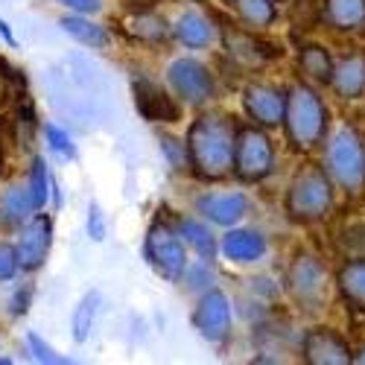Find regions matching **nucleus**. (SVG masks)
<instances>
[{
	"mask_svg": "<svg viewBox=\"0 0 365 365\" xmlns=\"http://www.w3.org/2000/svg\"><path fill=\"white\" fill-rule=\"evenodd\" d=\"M50 242H53V222H50V217L41 214V217H36V220H29V222L21 228V237H18V242H15L21 269H26V272L38 269V266L47 260Z\"/></svg>",
	"mask_w": 365,
	"mask_h": 365,
	"instance_id": "f8f14e48",
	"label": "nucleus"
},
{
	"mask_svg": "<svg viewBox=\"0 0 365 365\" xmlns=\"http://www.w3.org/2000/svg\"><path fill=\"white\" fill-rule=\"evenodd\" d=\"M21 269L15 246H0V281H9L15 272Z\"/></svg>",
	"mask_w": 365,
	"mask_h": 365,
	"instance_id": "473e14b6",
	"label": "nucleus"
},
{
	"mask_svg": "<svg viewBox=\"0 0 365 365\" xmlns=\"http://www.w3.org/2000/svg\"><path fill=\"white\" fill-rule=\"evenodd\" d=\"M0 36H4L9 44H15V36L9 33V24H6V21H0Z\"/></svg>",
	"mask_w": 365,
	"mask_h": 365,
	"instance_id": "58836bf2",
	"label": "nucleus"
},
{
	"mask_svg": "<svg viewBox=\"0 0 365 365\" xmlns=\"http://www.w3.org/2000/svg\"><path fill=\"white\" fill-rule=\"evenodd\" d=\"M222 38H225L228 56L237 58L240 65H266V62H272V58H281V53H284L281 47L269 44V41H260L252 33L237 29V26H225Z\"/></svg>",
	"mask_w": 365,
	"mask_h": 365,
	"instance_id": "4468645a",
	"label": "nucleus"
},
{
	"mask_svg": "<svg viewBox=\"0 0 365 365\" xmlns=\"http://www.w3.org/2000/svg\"><path fill=\"white\" fill-rule=\"evenodd\" d=\"M333 210V178L324 167L307 164L295 173L287 190V214L295 222H319Z\"/></svg>",
	"mask_w": 365,
	"mask_h": 365,
	"instance_id": "f03ea898",
	"label": "nucleus"
},
{
	"mask_svg": "<svg viewBox=\"0 0 365 365\" xmlns=\"http://www.w3.org/2000/svg\"><path fill=\"white\" fill-rule=\"evenodd\" d=\"M167 79L187 106H205L214 97V76L196 58H175L167 71Z\"/></svg>",
	"mask_w": 365,
	"mask_h": 365,
	"instance_id": "6e6552de",
	"label": "nucleus"
},
{
	"mask_svg": "<svg viewBox=\"0 0 365 365\" xmlns=\"http://www.w3.org/2000/svg\"><path fill=\"white\" fill-rule=\"evenodd\" d=\"M161 149L167 152V158H170V164H173L175 170H185V167L190 164V149H187V143H181V140H175V138H170V135H161Z\"/></svg>",
	"mask_w": 365,
	"mask_h": 365,
	"instance_id": "c756f323",
	"label": "nucleus"
},
{
	"mask_svg": "<svg viewBox=\"0 0 365 365\" xmlns=\"http://www.w3.org/2000/svg\"><path fill=\"white\" fill-rule=\"evenodd\" d=\"M210 260H202L199 266H193V269H185V275H187V287L190 289H205V287H210V281H214V272H210V266H207Z\"/></svg>",
	"mask_w": 365,
	"mask_h": 365,
	"instance_id": "2f4dec72",
	"label": "nucleus"
},
{
	"mask_svg": "<svg viewBox=\"0 0 365 365\" xmlns=\"http://www.w3.org/2000/svg\"><path fill=\"white\" fill-rule=\"evenodd\" d=\"M26 342H29V351H33V356H36L38 362H47V365H65V362H71V359H65V356H58L50 345H44L38 333H29Z\"/></svg>",
	"mask_w": 365,
	"mask_h": 365,
	"instance_id": "7c9ffc66",
	"label": "nucleus"
},
{
	"mask_svg": "<svg viewBox=\"0 0 365 365\" xmlns=\"http://www.w3.org/2000/svg\"><path fill=\"white\" fill-rule=\"evenodd\" d=\"M193 324L207 342H222L231 330V304L222 289H207L193 313Z\"/></svg>",
	"mask_w": 365,
	"mask_h": 365,
	"instance_id": "9b49d317",
	"label": "nucleus"
},
{
	"mask_svg": "<svg viewBox=\"0 0 365 365\" xmlns=\"http://www.w3.org/2000/svg\"><path fill=\"white\" fill-rule=\"evenodd\" d=\"M301 354L310 365H351L354 351L348 339L333 327H313L304 333Z\"/></svg>",
	"mask_w": 365,
	"mask_h": 365,
	"instance_id": "1a4fd4ad",
	"label": "nucleus"
},
{
	"mask_svg": "<svg viewBox=\"0 0 365 365\" xmlns=\"http://www.w3.org/2000/svg\"><path fill=\"white\" fill-rule=\"evenodd\" d=\"M132 91H135V106H138V111L149 120V123H175V120L181 117L178 103L167 94L164 88H158L155 82L135 79Z\"/></svg>",
	"mask_w": 365,
	"mask_h": 365,
	"instance_id": "ddd939ff",
	"label": "nucleus"
},
{
	"mask_svg": "<svg viewBox=\"0 0 365 365\" xmlns=\"http://www.w3.org/2000/svg\"><path fill=\"white\" fill-rule=\"evenodd\" d=\"M298 68H301V73L307 76L310 82L330 85L336 62H333V56L322 44H307V47H301V53H298Z\"/></svg>",
	"mask_w": 365,
	"mask_h": 365,
	"instance_id": "6ab92c4d",
	"label": "nucleus"
},
{
	"mask_svg": "<svg viewBox=\"0 0 365 365\" xmlns=\"http://www.w3.org/2000/svg\"><path fill=\"white\" fill-rule=\"evenodd\" d=\"M0 167H4V152H0Z\"/></svg>",
	"mask_w": 365,
	"mask_h": 365,
	"instance_id": "a19ab883",
	"label": "nucleus"
},
{
	"mask_svg": "<svg viewBox=\"0 0 365 365\" xmlns=\"http://www.w3.org/2000/svg\"><path fill=\"white\" fill-rule=\"evenodd\" d=\"M175 36L187 47H207L214 41V24H210L202 12H185L175 24Z\"/></svg>",
	"mask_w": 365,
	"mask_h": 365,
	"instance_id": "412c9836",
	"label": "nucleus"
},
{
	"mask_svg": "<svg viewBox=\"0 0 365 365\" xmlns=\"http://www.w3.org/2000/svg\"><path fill=\"white\" fill-rule=\"evenodd\" d=\"M242 106L257 126H278L287 117V94L275 85L252 82L242 91Z\"/></svg>",
	"mask_w": 365,
	"mask_h": 365,
	"instance_id": "9d476101",
	"label": "nucleus"
},
{
	"mask_svg": "<svg viewBox=\"0 0 365 365\" xmlns=\"http://www.w3.org/2000/svg\"><path fill=\"white\" fill-rule=\"evenodd\" d=\"M330 88L345 100H356L365 94V53L362 50H354L342 62H336Z\"/></svg>",
	"mask_w": 365,
	"mask_h": 365,
	"instance_id": "dca6fc26",
	"label": "nucleus"
},
{
	"mask_svg": "<svg viewBox=\"0 0 365 365\" xmlns=\"http://www.w3.org/2000/svg\"><path fill=\"white\" fill-rule=\"evenodd\" d=\"M58 4H65V6L73 9V12L91 15V12H97V9L103 6V0H58Z\"/></svg>",
	"mask_w": 365,
	"mask_h": 365,
	"instance_id": "f704fd0d",
	"label": "nucleus"
},
{
	"mask_svg": "<svg viewBox=\"0 0 365 365\" xmlns=\"http://www.w3.org/2000/svg\"><path fill=\"white\" fill-rule=\"evenodd\" d=\"M123 4L129 9H138V12H149L152 6H155V0H123Z\"/></svg>",
	"mask_w": 365,
	"mask_h": 365,
	"instance_id": "e433bc0d",
	"label": "nucleus"
},
{
	"mask_svg": "<svg viewBox=\"0 0 365 365\" xmlns=\"http://www.w3.org/2000/svg\"><path fill=\"white\" fill-rule=\"evenodd\" d=\"M336 284L342 298L348 301V307L356 313H365V257L345 263L336 275Z\"/></svg>",
	"mask_w": 365,
	"mask_h": 365,
	"instance_id": "a211bd4d",
	"label": "nucleus"
},
{
	"mask_svg": "<svg viewBox=\"0 0 365 365\" xmlns=\"http://www.w3.org/2000/svg\"><path fill=\"white\" fill-rule=\"evenodd\" d=\"M287 287L301 307L316 310L327 301V269L316 255H298L287 272Z\"/></svg>",
	"mask_w": 365,
	"mask_h": 365,
	"instance_id": "423d86ee",
	"label": "nucleus"
},
{
	"mask_svg": "<svg viewBox=\"0 0 365 365\" xmlns=\"http://www.w3.org/2000/svg\"><path fill=\"white\" fill-rule=\"evenodd\" d=\"M324 170L351 196L365 187V140L354 126H339L330 132L324 146Z\"/></svg>",
	"mask_w": 365,
	"mask_h": 365,
	"instance_id": "20e7f679",
	"label": "nucleus"
},
{
	"mask_svg": "<svg viewBox=\"0 0 365 365\" xmlns=\"http://www.w3.org/2000/svg\"><path fill=\"white\" fill-rule=\"evenodd\" d=\"M62 29H65L68 36H73L76 41L88 44V47H106L108 44V33H106V29L100 24H94V21L79 18V15L62 18Z\"/></svg>",
	"mask_w": 365,
	"mask_h": 365,
	"instance_id": "5701e85b",
	"label": "nucleus"
},
{
	"mask_svg": "<svg viewBox=\"0 0 365 365\" xmlns=\"http://www.w3.org/2000/svg\"><path fill=\"white\" fill-rule=\"evenodd\" d=\"M287 135L292 146L298 149H313L327 135V108L322 97L310 85H292L287 91V117H284Z\"/></svg>",
	"mask_w": 365,
	"mask_h": 365,
	"instance_id": "7ed1b4c3",
	"label": "nucleus"
},
{
	"mask_svg": "<svg viewBox=\"0 0 365 365\" xmlns=\"http://www.w3.org/2000/svg\"><path fill=\"white\" fill-rule=\"evenodd\" d=\"M132 33L138 38H146V41H164L167 38V24L152 12H138L135 21H132Z\"/></svg>",
	"mask_w": 365,
	"mask_h": 365,
	"instance_id": "bb28decb",
	"label": "nucleus"
},
{
	"mask_svg": "<svg viewBox=\"0 0 365 365\" xmlns=\"http://www.w3.org/2000/svg\"><path fill=\"white\" fill-rule=\"evenodd\" d=\"M178 231H181V237H185L187 246H193V249L199 252L202 260H214L217 242H214V234H210L202 222H196V220H181V222H178Z\"/></svg>",
	"mask_w": 365,
	"mask_h": 365,
	"instance_id": "b1692460",
	"label": "nucleus"
},
{
	"mask_svg": "<svg viewBox=\"0 0 365 365\" xmlns=\"http://www.w3.org/2000/svg\"><path fill=\"white\" fill-rule=\"evenodd\" d=\"M199 214L217 225H237L249 210V202L242 193H207L196 202Z\"/></svg>",
	"mask_w": 365,
	"mask_h": 365,
	"instance_id": "2eb2a0df",
	"label": "nucleus"
},
{
	"mask_svg": "<svg viewBox=\"0 0 365 365\" xmlns=\"http://www.w3.org/2000/svg\"><path fill=\"white\" fill-rule=\"evenodd\" d=\"M231 4L240 12V18L255 29H263L275 21V4L272 0H231Z\"/></svg>",
	"mask_w": 365,
	"mask_h": 365,
	"instance_id": "393cba45",
	"label": "nucleus"
},
{
	"mask_svg": "<svg viewBox=\"0 0 365 365\" xmlns=\"http://www.w3.org/2000/svg\"><path fill=\"white\" fill-rule=\"evenodd\" d=\"M36 207L38 205H36V196H33V190H29V185L26 187L24 185H15L12 190H6L4 202H0V214H4L6 222L21 225V222L29 220V214H33Z\"/></svg>",
	"mask_w": 365,
	"mask_h": 365,
	"instance_id": "4be33fe9",
	"label": "nucleus"
},
{
	"mask_svg": "<svg viewBox=\"0 0 365 365\" xmlns=\"http://www.w3.org/2000/svg\"><path fill=\"white\" fill-rule=\"evenodd\" d=\"M9 103V82H6V76L0 73V108H4Z\"/></svg>",
	"mask_w": 365,
	"mask_h": 365,
	"instance_id": "4c0bfd02",
	"label": "nucleus"
},
{
	"mask_svg": "<svg viewBox=\"0 0 365 365\" xmlns=\"http://www.w3.org/2000/svg\"><path fill=\"white\" fill-rule=\"evenodd\" d=\"M29 190H33V196H36V205L44 207V202L50 196V173H47L44 158L33 161V173H29Z\"/></svg>",
	"mask_w": 365,
	"mask_h": 365,
	"instance_id": "cd10ccee",
	"label": "nucleus"
},
{
	"mask_svg": "<svg viewBox=\"0 0 365 365\" xmlns=\"http://www.w3.org/2000/svg\"><path fill=\"white\" fill-rule=\"evenodd\" d=\"M88 237L97 240V242L106 240V220H103L100 205H91V207H88Z\"/></svg>",
	"mask_w": 365,
	"mask_h": 365,
	"instance_id": "72a5a7b5",
	"label": "nucleus"
},
{
	"mask_svg": "<svg viewBox=\"0 0 365 365\" xmlns=\"http://www.w3.org/2000/svg\"><path fill=\"white\" fill-rule=\"evenodd\" d=\"M324 21L345 33L365 26V0H324Z\"/></svg>",
	"mask_w": 365,
	"mask_h": 365,
	"instance_id": "aec40b11",
	"label": "nucleus"
},
{
	"mask_svg": "<svg viewBox=\"0 0 365 365\" xmlns=\"http://www.w3.org/2000/svg\"><path fill=\"white\" fill-rule=\"evenodd\" d=\"M44 138L53 152H58V155H65V158H76V146L65 129H58L56 123H44Z\"/></svg>",
	"mask_w": 365,
	"mask_h": 365,
	"instance_id": "c85d7f7f",
	"label": "nucleus"
},
{
	"mask_svg": "<svg viewBox=\"0 0 365 365\" xmlns=\"http://www.w3.org/2000/svg\"><path fill=\"white\" fill-rule=\"evenodd\" d=\"M354 362H359V365H365V348H362L359 354H354Z\"/></svg>",
	"mask_w": 365,
	"mask_h": 365,
	"instance_id": "ea45409f",
	"label": "nucleus"
},
{
	"mask_svg": "<svg viewBox=\"0 0 365 365\" xmlns=\"http://www.w3.org/2000/svg\"><path fill=\"white\" fill-rule=\"evenodd\" d=\"M26 301H29V289H24V295H21V292L15 295V301H12V316L26 313Z\"/></svg>",
	"mask_w": 365,
	"mask_h": 365,
	"instance_id": "c9c22d12",
	"label": "nucleus"
},
{
	"mask_svg": "<svg viewBox=\"0 0 365 365\" xmlns=\"http://www.w3.org/2000/svg\"><path fill=\"white\" fill-rule=\"evenodd\" d=\"M272 167H275V152H272V140L255 129L246 126L237 135V155H234V173L242 181H263Z\"/></svg>",
	"mask_w": 365,
	"mask_h": 365,
	"instance_id": "39448f33",
	"label": "nucleus"
},
{
	"mask_svg": "<svg viewBox=\"0 0 365 365\" xmlns=\"http://www.w3.org/2000/svg\"><path fill=\"white\" fill-rule=\"evenodd\" d=\"M237 135L234 117L225 114H202L193 120L187 132V149H190V167L196 175L207 181H220L234 170L237 155Z\"/></svg>",
	"mask_w": 365,
	"mask_h": 365,
	"instance_id": "f257e3e1",
	"label": "nucleus"
},
{
	"mask_svg": "<svg viewBox=\"0 0 365 365\" xmlns=\"http://www.w3.org/2000/svg\"><path fill=\"white\" fill-rule=\"evenodd\" d=\"M146 260L155 266L164 278H178L187 269L185 240L181 231H173L167 222H152L146 234Z\"/></svg>",
	"mask_w": 365,
	"mask_h": 365,
	"instance_id": "0eeeda50",
	"label": "nucleus"
},
{
	"mask_svg": "<svg viewBox=\"0 0 365 365\" xmlns=\"http://www.w3.org/2000/svg\"><path fill=\"white\" fill-rule=\"evenodd\" d=\"M222 252L234 263H255L266 255V237L252 228H231L222 237Z\"/></svg>",
	"mask_w": 365,
	"mask_h": 365,
	"instance_id": "f3484780",
	"label": "nucleus"
},
{
	"mask_svg": "<svg viewBox=\"0 0 365 365\" xmlns=\"http://www.w3.org/2000/svg\"><path fill=\"white\" fill-rule=\"evenodd\" d=\"M97 307H100V292H88L79 307L73 313V339L76 342H85L91 336V327H94V319H97Z\"/></svg>",
	"mask_w": 365,
	"mask_h": 365,
	"instance_id": "a878e982",
	"label": "nucleus"
}]
</instances>
